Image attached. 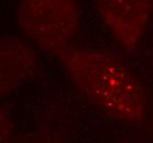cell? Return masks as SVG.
I'll return each instance as SVG.
<instances>
[{
    "label": "cell",
    "mask_w": 153,
    "mask_h": 143,
    "mask_svg": "<svg viewBox=\"0 0 153 143\" xmlns=\"http://www.w3.org/2000/svg\"><path fill=\"white\" fill-rule=\"evenodd\" d=\"M38 70V55L30 44L17 36L1 39L0 95L2 99L32 82Z\"/></svg>",
    "instance_id": "277c9868"
},
{
    "label": "cell",
    "mask_w": 153,
    "mask_h": 143,
    "mask_svg": "<svg viewBox=\"0 0 153 143\" xmlns=\"http://www.w3.org/2000/svg\"><path fill=\"white\" fill-rule=\"evenodd\" d=\"M56 59L73 84L105 116L128 123L144 120V89L134 73L115 55L71 46Z\"/></svg>",
    "instance_id": "6da1fadb"
},
{
    "label": "cell",
    "mask_w": 153,
    "mask_h": 143,
    "mask_svg": "<svg viewBox=\"0 0 153 143\" xmlns=\"http://www.w3.org/2000/svg\"><path fill=\"white\" fill-rule=\"evenodd\" d=\"M101 20L125 51L139 47L153 17V0H93Z\"/></svg>",
    "instance_id": "3957f363"
},
{
    "label": "cell",
    "mask_w": 153,
    "mask_h": 143,
    "mask_svg": "<svg viewBox=\"0 0 153 143\" xmlns=\"http://www.w3.org/2000/svg\"><path fill=\"white\" fill-rule=\"evenodd\" d=\"M36 143H64L62 140L54 136H42L41 138H39Z\"/></svg>",
    "instance_id": "5b68a950"
},
{
    "label": "cell",
    "mask_w": 153,
    "mask_h": 143,
    "mask_svg": "<svg viewBox=\"0 0 153 143\" xmlns=\"http://www.w3.org/2000/svg\"><path fill=\"white\" fill-rule=\"evenodd\" d=\"M17 23L25 36L56 57L72 46L79 30V0H20Z\"/></svg>",
    "instance_id": "7a4b0ae2"
}]
</instances>
